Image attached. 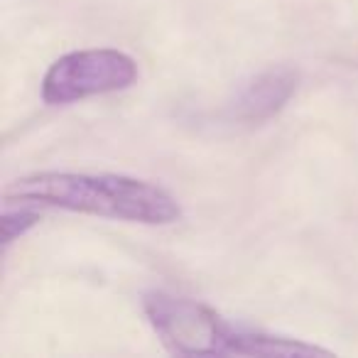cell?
Masks as SVG:
<instances>
[{"instance_id": "obj_1", "label": "cell", "mask_w": 358, "mask_h": 358, "mask_svg": "<svg viewBox=\"0 0 358 358\" xmlns=\"http://www.w3.org/2000/svg\"><path fill=\"white\" fill-rule=\"evenodd\" d=\"M6 196L128 224L169 226L182 219V206L167 189L128 174L37 172L15 179Z\"/></svg>"}, {"instance_id": "obj_2", "label": "cell", "mask_w": 358, "mask_h": 358, "mask_svg": "<svg viewBox=\"0 0 358 358\" xmlns=\"http://www.w3.org/2000/svg\"><path fill=\"white\" fill-rule=\"evenodd\" d=\"M143 309L159 341L177 356H331L299 338L241 327L206 304L169 292H148Z\"/></svg>"}, {"instance_id": "obj_3", "label": "cell", "mask_w": 358, "mask_h": 358, "mask_svg": "<svg viewBox=\"0 0 358 358\" xmlns=\"http://www.w3.org/2000/svg\"><path fill=\"white\" fill-rule=\"evenodd\" d=\"M138 62L113 47L76 50L59 57L42 79V101L66 106L91 96L125 91L138 81Z\"/></svg>"}, {"instance_id": "obj_4", "label": "cell", "mask_w": 358, "mask_h": 358, "mask_svg": "<svg viewBox=\"0 0 358 358\" xmlns=\"http://www.w3.org/2000/svg\"><path fill=\"white\" fill-rule=\"evenodd\" d=\"M299 86V74L292 66H273L260 71L226 106V118L234 123H265L275 118Z\"/></svg>"}, {"instance_id": "obj_5", "label": "cell", "mask_w": 358, "mask_h": 358, "mask_svg": "<svg viewBox=\"0 0 358 358\" xmlns=\"http://www.w3.org/2000/svg\"><path fill=\"white\" fill-rule=\"evenodd\" d=\"M37 221H40V216L30 209H22V206H17L15 211L6 209L3 211V245L8 248L15 238L25 236Z\"/></svg>"}]
</instances>
